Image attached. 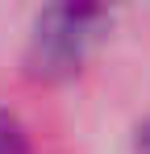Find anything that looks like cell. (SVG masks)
Returning a JSON list of instances; mask_svg holds the SVG:
<instances>
[{
	"label": "cell",
	"instance_id": "obj_1",
	"mask_svg": "<svg viewBox=\"0 0 150 154\" xmlns=\"http://www.w3.org/2000/svg\"><path fill=\"white\" fill-rule=\"evenodd\" d=\"M0 154H29L21 125H17L13 117H4V112H0Z\"/></svg>",
	"mask_w": 150,
	"mask_h": 154
}]
</instances>
